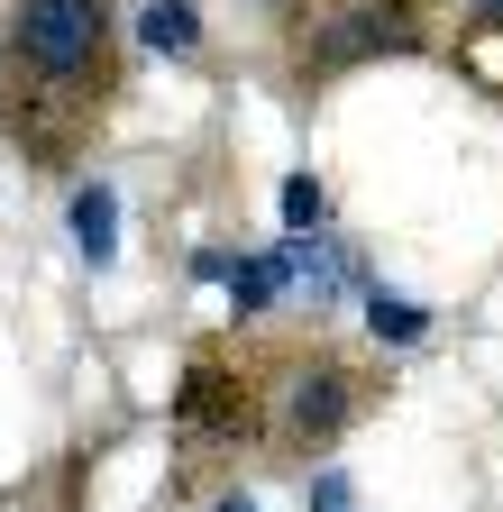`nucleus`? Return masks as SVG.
Here are the masks:
<instances>
[{
    "label": "nucleus",
    "instance_id": "1",
    "mask_svg": "<svg viewBox=\"0 0 503 512\" xmlns=\"http://www.w3.org/2000/svg\"><path fill=\"white\" fill-rule=\"evenodd\" d=\"M375 394H385V375L357 366L348 348H284L266 357V448L284 467H330V448L375 412Z\"/></svg>",
    "mask_w": 503,
    "mask_h": 512
},
{
    "label": "nucleus",
    "instance_id": "2",
    "mask_svg": "<svg viewBox=\"0 0 503 512\" xmlns=\"http://www.w3.org/2000/svg\"><path fill=\"white\" fill-rule=\"evenodd\" d=\"M10 74L55 92V101H83L92 119L119 101V10L110 0H19L10 28Z\"/></svg>",
    "mask_w": 503,
    "mask_h": 512
},
{
    "label": "nucleus",
    "instance_id": "3",
    "mask_svg": "<svg viewBox=\"0 0 503 512\" xmlns=\"http://www.w3.org/2000/svg\"><path fill=\"white\" fill-rule=\"evenodd\" d=\"M385 55H430V0H321L293 28V74L311 92Z\"/></svg>",
    "mask_w": 503,
    "mask_h": 512
},
{
    "label": "nucleus",
    "instance_id": "4",
    "mask_svg": "<svg viewBox=\"0 0 503 512\" xmlns=\"http://www.w3.org/2000/svg\"><path fill=\"white\" fill-rule=\"evenodd\" d=\"M174 430L202 448V458H247L266 448V366L229 357V348H193L174 384Z\"/></svg>",
    "mask_w": 503,
    "mask_h": 512
},
{
    "label": "nucleus",
    "instance_id": "5",
    "mask_svg": "<svg viewBox=\"0 0 503 512\" xmlns=\"http://www.w3.org/2000/svg\"><path fill=\"white\" fill-rule=\"evenodd\" d=\"M65 220H74V247H83V266L101 275L110 256H119V192H110V183H74Z\"/></svg>",
    "mask_w": 503,
    "mask_h": 512
},
{
    "label": "nucleus",
    "instance_id": "6",
    "mask_svg": "<svg viewBox=\"0 0 503 512\" xmlns=\"http://www.w3.org/2000/svg\"><path fill=\"white\" fill-rule=\"evenodd\" d=\"M138 46L147 55H202V10L193 0H147L138 10Z\"/></svg>",
    "mask_w": 503,
    "mask_h": 512
},
{
    "label": "nucleus",
    "instance_id": "7",
    "mask_svg": "<svg viewBox=\"0 0 503 512\" xmlns=\"http://www.w3.org/2000/svg\"><path fill=\"white\" fill-rule=\"evenodd\" d=\"M357 311H366L375 348H421V339H430V311H421V302H403V293H385V284H375Z\"/></svg>",
    "mask_w": 503,
    "mask_h": 512
},
{
    "label": "nucleus",
    "instance_id": "8",
    "mask_svg": "<svg viewBox=\"0 0 503 512\" xmlns=\"http://www.w3.org/2000/svg\"><path fill=\"white\" fill-rule=\"evenodd\" d=\"M449 64L476 83V92H494L503 101V28H476V19H458V37H449Z\"/></svg>",
    "mask_w": 503,
    "mask_h": 512
},
{
    "label": "nucleus",
    "instance_id": "9",
    "mask_svg": "<svg viewBox=\"0 0 503 512\" xmlns=\"http://www.w3.org/2000/svg\"><path fill=\"white\" fill-rule=\"evenodd\" d=\"M275 211H284V238H330V183L321 174H284Z\"/></svg>",
    "mask_w": 503,
    "mask_h": 512
},
{
    "label": "nucleus",
    "instance_id": "10",
    "mask_svg": "<svg viewBox=\"0 0 503 512\" xmlns=\"http://www.w3.org/2000/svg\"><path fill=\"white\" fill-rule=\"evenodd\" d=\"M302 503H311V512H357V485H348L339 467H311V476H302Z\"/></svg>",
    "mask_w": 503,
    "mask_h": 512
},
{
    "label": "nucleus",
    "instance_id": "11",
    "mask_svg": "<svg viewBox=\"0 0 503 512\" xmlns=\"http://www.w3.org/2000/svg\"><path fill=\"white\" fill-rule=\"evenodd\" d=\"M247 10H257V19H266V28H302V19H311V10H321V0H247Z\"/></svg>",
    "mask_w": 503,
    "mask_h": 512
},
{
    "label": "nucleus",
    "instance_id": "12",
    "mask_svg": "<svg viewBox=\"0 0 503 512\" xmlns=\"http://www.w3.org/2000/svg\"><path fill=\"white\" fill-rule=\"evenodd\" d=\"M193 284H229V247H193Z\"/></svg>",
    "mask_w": 503,
    "mask_h": 512
},
{
    "label": "nucleus",
    "instance_id": "13",
    "mask_svg": "<svg viewBox=\"0 0 503 512\" xmlns=\"http://www.w3.org/2000/svg\"><path fill=\"white\" fill-rule=\"evenodd\" d=\"M458 19H476V28H503V0H458Z\"/></svg>",
    "mask_w": 503,
    "mask_h": 512
},
{
    "label": "nucleus",
    "instance_id": "14",
    "mask_svg": "<svg viewBox=\"0 0 503 512\" xmlns=\"http://www.w3.org/2000/svg\"><path fill=\"white\" fill-rule=\"evenodd\" d=\"M211 512H266V503H257V494H238V485H229V494H211Z\"/></svg>",
    "mask_w": 503,
    "mask_h": 512
}]
</instances>
